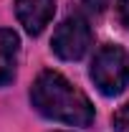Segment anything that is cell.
<instances>
[{"label":"cell","instance_id":"6","mask_svg":"<svg viewBox=\"0 0 129 132\" xmlns=\"http://www.w3.org/2000/svg\"><path fill=\"white\" fill-rule=\"evenodd\" d=\"M112 122H114V130H116V132H129V102L114 112Z\"/></svg>","mask_w":129,"mask_h":132},{"label":"cell","instance_id":"3","mask_svg":"<svg viewBox=\"0 0 129 132\" xmlns=\"http://www.w3.org/2000/svg\"><path fill=\"white\" fill-rule=\"evenodd\" d=\"M91 41H94V36H91V28H89V20L81 15H68L53 31L51 48L63 61H79L91 48Z\"/></svg>","mask_w":129,"mask_h":132},{"label":"cell","instance_id":"2","mask_svg":"<svg viewBox=\"0 0 129 132\" xmlns=\"http://www.w3.org/2000/svg\"><path fill=\"white\" fill-rule=\"evenodd\" d=\"M89 76L104 97H116L129 86V51L106 43L94 53Z\"/></svg>","mask_w":129,"mask_h":132},{"label":"cell","instance_id":"4","mask_svg":"<svg viewBox=\"0 0 129 132\" xmlns=\"http://www.w3.org/2000/svg\"><path fill=\"white\" fill-rule=\"evenodd\" d=\"M56 13V0H15L18 23L28 36H41Z\"/></svg>","mask_w":129,"mask_h":132},{"label":"cell","instance_id":"1","mask_svg":"<svg viewBox=\"0 0 129 132\" xmlns=\"http://www.w3.org/2000/svg\"><path fill=\"white\" fill-rule=\"evenodd\" d=\"M31 102L43 117L63 125L86 127L94 122L89 97L58 71H41L31 86Z\"/></svg>","mask_w":129,"mask_h":132},{"label":"cell","instance_id":"5","mask_svg":"<svg viewBox=\"0 0 129 132\" xmlns=\"http://www.w3.org/2000/svg\"><path fill=\"white\" fill-rule=\"evenodd\" d=\"M18 53H20L18 33L10 28H0V86H8L15 79Z\"/></svg>","mask_w":129,"mask_h":132},{"label":"cell","instance_id":"7","mask_svg":"<svg viewBox=\"0 0 129 132\" xmlns=\"http://www.w3.org/2000/svg\"><path fill=\"white\" fill-rule=\"evenodd\" d=\"M119 18H122V23L129 28V0H119Z\"/></svg>","mask_w":129,"mask_h":132}]
</instances>
